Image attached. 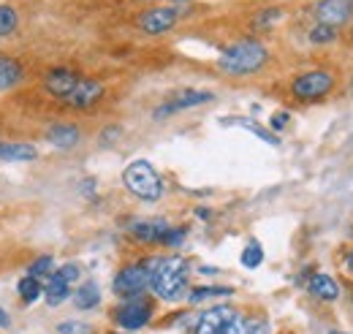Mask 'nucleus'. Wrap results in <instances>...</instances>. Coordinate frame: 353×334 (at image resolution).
<instances>
[{
  "instance_id": "obj_1",
  "label": "nucleus",
  "mask_w": 353,
  "mask_h": 334,
  "mask_svg": "<svg viewBox=\"0 0 353 334\" xmlns=\"http://www.w3.org/2000/svg\"><path fill=\"white\" fill-rule=\"evenodd\" d=\"M188 275H190V264L182 255L155 258L150 288L166 302H176L182 293H188Z\"/></svg>"
},
{
  "instance_id": "obj_2",
  "label": "nucleus",
  "mask_w": 353,
  "mask_h": 334,
  "mask_svg": "<svg viewBox=\"0 0 353 334\" xmlns=\"http://www.w3.org/2000/svg\"><path fill=\"white\" fill-rule=\"evenodd\" d=\"M266 57L269 55H266L264 43L248 39V41H236L234 46H228L221 55L218 66H221V71L231 74V77H248V74H256L264 68Z\"/></svg>"
},
{
  "instance_id": "obj_3",
  "label": "nucleus",
  "mask_w": 353,
  "mask_h": 334,
  "mask_svg": "<svg viewBox=\"0 0 353 334\" xmlns=\"http://www.w3.org/2000/svg\"><path fill=\"white\" fill-rule=\"evenodd\" d=\"M123 182L141 202H158L163 196V179L152 168V164H147V161H133L123 174Z\"/></svg>"
},
{
  "instance_id": "obj_4",
  "label": "nucleus",
  "mask_w": 353,
  "mask_h": 334,
  "mask_svg": "<svg viewBox=\"0 0 353 334\" xmlns=\"http://www.w3.org/2000/svg\"><path fill=\"white\" fill-rule=\"evenodd\" d=\"M152 266H155V258L123 266V269L117 272L114 283H112L114 293H117L120 299H136V296H141V291H144V288L150 286V280H152Z\"/></svg>"
},
{
  "instance_id": "obj_5",
  "label": "nucleus",
  "mask_w": 353,
  "mask_h": 334,
  "mask_svg": "<svg viewBox=\"0 0 353 334\" xmlns=\"http://www.w3.org/2000/svg\"><path fill=\"white\" fill-rule=\"evenodd\" d=\"M332 87H334V79H332L329 71H310V74H302L296 82L291 84L294 95L302 98V101H318V98H323Z\"/></svg>"
},
{
  "instance_id": "obj_6",
  "label": "nucleus",
  "mask_w": 353,
  "mask_h": 334,
  "mask_svg": "<svg viewBox=\"0 0 353 334\" xmlns=\"http://www.w3.org/2000/svg\"><path fill=\"white\" fill-rule=\"evenodd\" d=\"M179 19V11L172 6H161V8H150L139 17V30L147 33V36H163L169 33Z\"/></svg>"
},
{
  "instance_id": "obj_7",
  "label": "nucleus",
  "mask_w": 353,
  "mask_h": 334,
  "mask_svg": "<svg viewBox=\"0 0 353 334\" xmlns=\"http://www.w3.org/2000/svg\"><path fill=\"white\" fill-rule=\"evenodd\" d=\"M150 315H152V307L147 299L136 296V299H125L123 307L114 310V321L123 326V329H141L150 324Z\"/></svg>"
},
{
  "instance_id": "obj_8",
  "label": "nucleus",
  "mask_w": 353,
  "mask_h": 334,
  "mask_svg": "<svg viewBox=\"0 0 353 334\" xmlns=\"http://www.w3.org/2000/svg\"><path fill=\"white\" fill-rule=\"evenodd\" d=\"M239 313L236 310H231V307H210V310H204L201 315H196V321H193V334H221L234 318H236Z\"/></svg>"
},
{
  "instance_id": "obj_9",
  "label": "nucleus",
  "mask_w": 353,
  "mask_h": 334,
  "mask_svg": "<svg viewBox=\"0 0 353 334\" xmlns=\"http://www.w3.org/2000/svg\"><path fill=\"white\" fill-rule=\"evenodd\" d=\"M101 98H103V84L98 79H90V77H79V82L71 90V95L65 98V104L74 106V109H90Z\"/></svg>"
},
{
  "instance_id": "obj_10",
  "label": "nucleus",
  "mask_w": 353,
  "mask_h": 334,
  "mask_svg": "<svg viewBox=\"0 0 353 334\" xmlns=\"http://www.w3.org/2000/svg\"><path fill=\"white\" fill-rule=\"evenodd\" d=\"M315 17H318L321 25L340 28L353 17V3L351 0H321L315 6Z\"/></svg>"
},
{
  "instance_id": "obj_11",
  "label": "nucleus",
  "mask_w": 353,
  "mask_h": 334,
  "mask_svg": "<svg viewBox=\"0 0 353 334\" xmlns=\"http://www.w3.org/2000/svg\"><path fill=\"white\" fill-rule=\"evenodd\" d=\"M77 82H79V74L71 71V68H52V71L44 74L46 92H52V95L60 98V101H65V98L71 95V90L77 87Z\"/></svg>"
},
{
  "instance_id": "obj_12",
  "label": "nucleus",
  "mask_w": 353,
  "mask_h": 334,
  "mask_svg": "<svg viewBox=\"0 0 353 334\" xmlns=\"http://www.w3.org/2000/svg\"><path fill=\"white\" fill-rule=\"evenodd\" d=\"M215 95L212 92H207V90H185V92H179L174 101H169L166 106H161V109H155V117L161 120V117H166V115H174V112H182V109H193V106H201V104H210Z\"/></svg>"
},
{
  "instance_id": "obj_13",
  "label": "nucleus",
  "mask_w": 353,
  "mask_h": 334,
  "mask_svg": "<svg viewBox=\"0 0 353 334\" xmlns=\"http://www.w3.org/2000/svg\"><path fill=\"white\" fill-rule=\"evenodd\" d=\"M169 223L166 220H136L131 223V237L139 242H147V245H155V242H163L166 234H169Z\"/></svg>"
},
{
  "instance_id": "obj_14",
  "label": "nucleus",
  "mask_w": 353,
  "mask_h": 334,
  "mask_svg": "<svg viewBox=\"0 0 353 334\" xmlns=\"http://www.w3.org/2000/svg\"><path fill=\"white\" fill-rule=\"evenodd\" d=\"M39 153L33 144H25V141H0V161H8V164H25V161H33Z\"/></svg>"
},
{
  "instance_id": "obj_15",
  "label": "nucleus",
  "mask_w": 353,
  "mask_h": 334,
  "mask_svg": "<svg viewBox=\"0 0 353 334\" xmlns=\"http://www.w3.org/2000/svg\"><path fill=\"white\" fill-rule=\"evenodd\" d=\"M79 128L77 126H65V123H57V126H52L46 130V139H49V144H54V147H60V150H71V147H77L79 144Z\"/></svg>"
},
{
  "instance_id": "obj_16",
  "label": "nucleus",
  "mask_w": 353,
  "mask_h": 334,
  "mask_svg": "<svg viewBox=\"0 0 353 334\" xmlns=\"http://www.w3.org/2000/svg\"><path fill=\"white\" fill-rule=\"evenodd\" d=\"M22 77H25L22 63H19L17 57L0 52V90H8V87H14V84H19Z\"/></svg>"
},
{
  "instance_id": "obj_17",
  "label": "nucleus",
  "mask_w": 353,
  "mask_h": 334,
  "mask_svg": "<svg viewBox=\"0 0 353 334\" xmlns=\"http://www.w3.org/2000/svg\"><path fill=\"white\" fill-rule=\"evenodd\" d=\"M307 291L312 293L315 299H323V302H334V299L340 296L337 283H334L329 275H321V272H315L307 280Z\"/></svg>"
},
{
  "instance_id": "obj_18",
  "label": "nucleus",
  "mask_w": 353,
  "mask_h": 334,
  "mask_svg": "<svg viewBox=\"0 0 353 334\" xmlns=\"http://www.w3.org/2000/svg\"><path fill=\"white\" fill-rule=\"evenodd\" d=\"M46 302L52 304V307H57V304H63L68 296H71V283H65L57 272L49 277V283H46Z\"/></svg>"
},
{
  "instance_id": "obj_19",
  "label": "nucleus",
  "mask_w": 353,
  "mask_h": 334,
  "mask_svg": "<svg viewBox=\"0 0 353 334\" xmlns=\"http://www.w3.org/2000/svg\"><path fill=\"white\" fill-rule=\"evenodd\" d=\"M98 302H101V291H98L95 283H82V286L74 291V304H77L79 310H92Z\"/></svg>"
},
{
  "instance_id": "obj_20",
  "label": "nucleus",
  "mask_w": 353,
  "mask_h": 334,
  "mask_svg": "<svg viewBox=\"0 0 353 334\" xmlns=\"http://www.w3.org/2000/svg\"><path fill=\"white\" fill-rule=\"evenodd\" d=\"M231 288H223V286H201V288H193L188 293L190 304H201V302H210V299H225L231 296Z\"/></svg>"
},
{
  "instance_id": "obj_21",
  "label": "nucleus",
  "mask_w": 353,
  "mask_h": 334,
  "mask_svg": "<svg viewBox=\"0 0 353 334\" xmlns=\"http://www.w3.org/2000/svg\"><path fill=\"white\" fill-rule=\"evenodd\" d=\"M228 126H239L245 128V130H250V133H256L259 139H264L266 144H280V139L272 133V130H266V128H261L259 123H253V120H248V117H231V120H225Z\"/></svg>"
},
{
  "instance_id": "obj_22",
  "label": "nucleus",
  "mask_w": 353,
  "mask_h": 334,
  "mask_svg": "<svg viewBox=\"0 0 353 334\" xmlns=\"http://www.w3.org/2000/svg\"><path fill=\"white\" fill-rule=\"evenodd\" d=\"M17 291H19V299L22 302H28V304H33L41 293H44V288H41V280H36V277H22L19 283H17Z\"/></svg>"
},
{
  "instance_id": "obj_23",
  "label": "nucleus",
  "mask_w": 353,
  "mask_h": 334,
  "mask_svg": "<svg viewBox=\"0 0 353 334\" xmlns=\"http://www.w3.org/2000/svg\"><path fill=\"white\" fill-rule=\"evenodd\" d=\"M19 28V14L14 6H0V39H8Z\"/></svg>"
},
{
  "instance_id": "obj_24",
  "label": "nucleus",
  "mask_w": 353,
  "mask_h": 334,
  "mask_svg": "<svg viewBox=\"0 0 353 334\" xmlns=\"http://www.w3.org/2000/svg\"><path fill=\"white\" fill-rule=\"evenodd\" d=\"M54 272H57V266H54V258H52V255H41V258H36V261L28 266V275L36 277V280L52 277Z\"/></svg>"
},
{
  "instance_id": "obj_25",
  "label": "nucleus",
  "mask_w": 353,
  "mask_h": 334,
  "mask_svg": "<svg viewBox=\"0 0 353 334\" xmlns=\"http://www.w3.org/2000/svg\"><path fill=\"white\" fill-rule=\"evenodd\" d=\"M310 41L312 43H332L337 41V28H332V25H315L312 30H310Z\"/></svg>"
},
{
  "instance_id": "obj_26",
  "label": "nucleus",
  "mask_w": 353,
  "mask_h": 334,
  "mask_svg": "<svg viewBox=\"0 0 353 334\" xmlns=\"http://www.w3.org/2000/svg\"><path fill=\"white\" fill-rule=\"evenodd\" d=\"M261 261H264V250H261V245L259 242H250L245 253H242V264L248 266V269H256V266H261Z\"/></svg>"
},
{
  "instance_id": "obj_27",
  "label": "nucleus",
  "mask_w": 353,
  "mask_h": 334,
  "mask_svg": "<svg viewBox=\"0 0 353 334\" xmlns=\"http://www.w3.org/2000/svg\"><path fill=\"white\" fill-rule=\"evenodd\" d=\"M250 329H253V321H245L242 315H236L221 334H250Z\"/></svg>"
},
{
  "instance_id": "obj_28",
  "label": "nucleus",
  "mask_w": 353,
  "mask_h": 334,
  "mask_svg": "<svg viewBox=\"0 0 353 334\" xmlns=\"http://www.w3.org/2000/svg\"><path fill=\"white\" fill-rule=\"evenodd\" d=\"M60 334H92L88 324H82V321H68V324H60Z\"/></svg>"
},
{
  "instance_id": "obj_29",
  "label": "nucleus",
  "mask_w": 353,
  "mask_h": 334,
  "mask_svg": "<svg viewBox=\"0 0 353 334\" xmlns=\"http://www.w3.org/2000/svg\"><path fill=\"white\" fill-rule=\"evenodd\" d=\"M57 275H60L65 283H77L82 272H79V266H77V264H65V266H60V269H57Z\"/></svg>"
},
{
  "instance_id": "obj_30",
  "label": "nucleus",
  "mask_w": 353,
  "mask_h": 334,
  "mask_svg": "<svg viewBox=\"0 0 353 334\" xmlns=\"http://www.w3.org/2000/svg\"><path fill=\"white\" fill-rule=\"evenodd\" d=\"M185 228H169V234H166V239H163V245H169V248H179L182 242H185Z\"/></svg>"
},
{
  "instance_id": "obj_31",
  "label": "nucleus",
  "mask_w": 353,
  "mask_h": 334,
  "mask_svg": "<svg viewBox=\"0 0 353 334\" xmlns=\"http://www.w3.org/2000/svg\"><path fill=\"white\" fill-rule=\"evenodd\" d=\"M274 19H280V8H266L264 14L256 19V28H264V25H272Z\"/></svg>"
},
{
  "instance_id": "obj_32",
  "label": "nucleus",
  "mask_w": 353,
  "mask_h": 334,
  "mask_svg": "<svg viewBox=\"0 0 353 334\" xmlns=\"http://www.w3.org/2000/svg\"><path fill=\"white\" fill-rule=\"evenodd\" d=\"M285 123H288V115H285V112H277V115L272 117V128H274V130L285 128Z\"/></svg>"
},
{
  "instance_id": "obj_33",
  "label": "nucleus",
  "mask_w": 353,
  "mask_h": 334,
  "mask_svg": "<svg viewBox=\"0 0 353 334\" xmlns=\"http://www.w3.org/2000/svg\"><path fill=\"white\" fill-rule=\"evenodd\" d=\"M8 324H11V321H8V315H6V310H3V307H0V326H3V329H6V326H8Z\"/></svg>"
},
{
  "instance_id": "obj_34",
  "label": "nucleus",
  "mask_w": 353,
  "mask_h": 334,
  "mask_svg": "<svg viewBox=\"0 0 353 334\" xmlns=\"http://www.w3.org/2000/svg\"><path fill=\"white\" fill-rule=\"evenodd\" d=\"M345 264H348V269H351V272H353V250L348 253V261H345Z\"/></svg>"
},
{
  "instance_id": "obj_35",
  "label": "nucleus",
  "mask_w": 353,
  "mask_h": 334,
  "mask_svg": "<svg viewBox=\"0 0 353 334\" xmlns=\"http://www.w3.org/2000/svg\"><path fill=\"white\" fill-rule=\"evenodd\" d=\"M351 3H353V0H351Z\"/></svg>"
}]
</instances>
